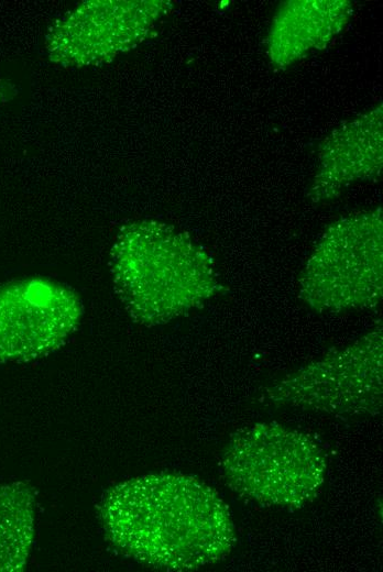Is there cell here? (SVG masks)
I'll list each match as a JSON object with an SVG mask.
<instances>
[{"label": "cell", "mask_w": 383, "mask_h": 572, "mask_svg": "<svg viewBox=\"0 0 383 572\" xmlns=\"http://www.w3.org/2000/svg\"><path fill=\"white\" fill-rule=\"evenodd\" d=\"M109 540L124 554L167 571L223 560L236 529L220 496L197 479L147 474L112 487L99 508Z\"/></svg>", "instance_id": "cell-1"}, {"label": "cell", "mask_w": 383, "mask_h": 572, "mask_svg": "<svg viewBox=\"0 0 383 572\" xmlns=\"http://www.w3.org/2000/svg\"><path fill=\"white\" fill-rule=\"evenodd\" d=\"M35 501L23 483L0 484V572L21 571L34 536Z\"/></svg>", "instance_id": "cell-9"}, {"label": "cell", "mask_w": 383, "mask_h": 572, "mask_svg": "<svg viewBox=\"0 0 383 572\" xmlns=\"http://www.w3.org/2000/svg\"><path fill=\"white\" fill-rule=\"evenodd\" d=\"M165 1H86L57 19L46 35L50 59L64 67L112 61L143 41Z\"/></svg>", "instance_id": "cell-6"}, {"label": "cell", "mask_w": 383, "mask_h": 572, "mask_svg": "<svg viewBox=\"0 0 383 572\" xmlns=\"http://www.w3.org/2000/svg\"><path fill=\"white\" fill-rule=\"evenodd\" d=\"M221 469L227 485L238 495L266 506L292 508L318 495L326 461L306 435L264 422L231 437Z\"/></svg>", "instance_id": "cell-3"}, {"label": "cell", "mask_w": 383, "mask_h": 572, "mask_svg": "<svg viewBox=\"0 0 383 572\" xmlns=\"http://www.w3.org/2000/svg\"><path fill=\"white\" fill-rule=\"evenodd\" d=\"M380 215H359L325 234L302 276V296L314 308L339 311L375 305L382 289Z\"/></svg>", "instance_id": "cell-4"}, {"label": "cell", "mask_w": 383, "mask_h": 572, "mask_svg": "<svg viewBox=\"0 0 383 572\" xmlns=\"http://www.w3.org/2000/svg\"><path fill=\"white\" fill-rule=\"evenodd\" d=\"M271 404L329 415H376L382 408V332L284 377L266 392Z\"/></svg>", "instance_id": "cell-5"}, {"label": "cell", "mask_w": 383, "mask_h": 572, "mask_svg": "<svg viewBox=\"0 0 383 572\" xmlns=\"http://www.w3.org/2000/svg\"><path fill=\"white\" fill-rule=\"evenodd\" d=\"M83 316L78 295L46 278L0 286V361L24 362L61 346Z\"/></svg>", "instance_id": "cell-7"}, {"label": "cell", "mask_w": 383, "mask_h": 572, "mask_svg": "<svg viewBox=\"0 0 383 572\" xmlns=\"http://www.w3.org/2000/svg\"><path fill=\"white\" fill-rule=\"evenodd\" d=\"M110 266L127 311L150 327L201 306L218 286L207 254L188 235L157 221L124 226L112 246Z\"/></svg>", "instance_id": "cell-2"}, {"label": "cell", "mask_w": 383, "mask_h": 572, "mask_svg": "<svg viewBox=\"0 0 383 572\" xmlns=\"http://www.w3.org/2000/svg\"><path fill=\"white\" fill-rule=\"evenodd\" d=\"M347 14L343 2H289L278 12L271 31L272 59L287 64L299 58L304 52L336 34Z\"/></svg>", "instance_id": "cell-8"}]
</instances>
